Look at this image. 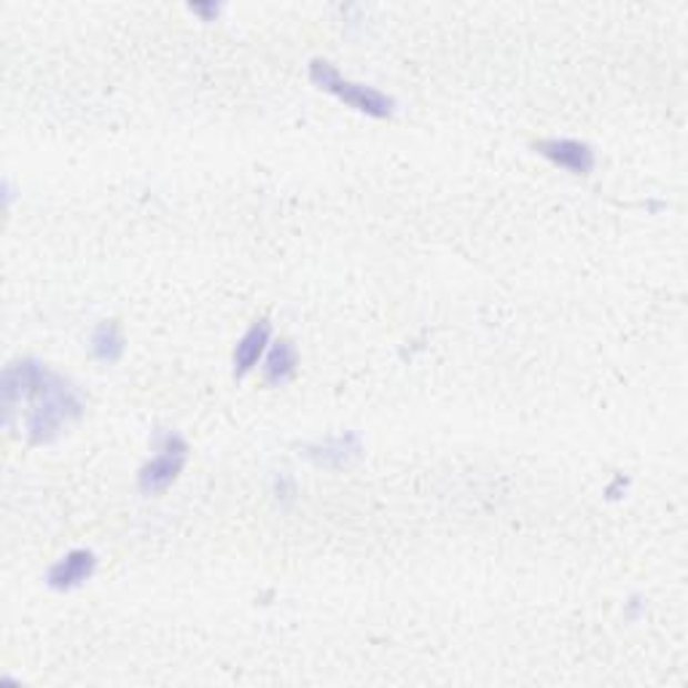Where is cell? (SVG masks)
I'll return each mask as SVG.
<instances>
[{
    "mask_svg": "<svg viewBox=\"0 0 688 688\" xmlns=\"http://www.w3.org/2000/svg\"><path fill=\"white\" fill-rule=\"evenodd\" d=\"M310 79L312 84L321 87L323 92L334 94L344 105L355 108L358 113H366L372 119H391L396 113V100L387 98L380 89L358 84V81L342 79V73L331 65L328 60H312L310 62Z\"/></svg>",
    "mask_w": 688,
    "mask_h": 688,
    "instance_id": "cell-2",
    "label": "cell"
},
{
    "mask_svg": "<svg viewBox=\"0 0 688 688\" xmlns=\"http://www.w3.org/2000/svg\"><path fill=\"white\" fill-rule=\"evenodd\" d=\"M272 340V326L270 321H256L245 334L240 336L237 347H234V377L242 380L259 366V361L264 358L266 350H270Z\"/></svg>",
    "mask_w": 688,
    "mask_h": 688,
    "instance_id": "cell-7",
    "label": "cell"
},
{
    "mask_svg": "<svg viewBox=\"0 0 688 688\" xmlns=\"http://www.w3.org/2000/svg\"><path fill=\"white\" fill-rule=\"evenodd\" d=\"M299 368V353L291 340H277L266 350L264 358V382L272 387H283L296 377Z\"/></svg>",
    "mask_w": 688,
    "mask_h": 688,
    "instance_id": "cell-8",
    "label": "cell"
},
{
    "mask_svg": "<svg viewBox=\"0 0 688 688\" xmlns=\"http://www.w3.org/2000/svg\"><path fill=\"white\" fill-rule=\"evenodd\" d=\"M30 409L24 417V433L36 447L52 444L84 414V398L73 385L60 374L47 372L38 391L30 396Z\"/></svg>",
    "mask_w": 688,
    "mask_h": 688,
    "instance_id": "cell-1",
    "label": "cell"
},
{
    "mask_svg": "<svg viewBox=\"0 0 688 688\" xmlns=\"http://www.w3.org/2000/svg\"><path fill=\"white\" fill-rule=\"evenodd\" d=\"M186 461H189L186 438L178 436V433H168V436H162V442H159V452L143 465V468H140V474H138L140 493H145V495L164 493V489L172 487L178 476H181Z\"/></svg>",
    "mask_w": 688,
    "mask_h": 688,
    "instance_id": "cell-3",
    "label": "cell"
},
{
    "mask_svg": "<svg viewBox=\"0 0 688 688\" xmlns=\"http://www.w3.org/2000/svg\"><path fill=\"white\" fill-rule=\"evenodd\" d=\"M94 568H98V557H94V552L73 549V552H68L62 559H57L52 568H49L47 584L52 586L54 591H70V589H75V586L87 584L89 578L94 576Z\"/></svg>",
    "mask_w": 688,
    "mask_h": 688,
    "instance_id": "cell-6",
    "label": "cell"
},
{
    "mask_svg": "<svg viewBox=\"0 0 688 688\" xmlns=\"http://www.w3.org/2000/svg\"><path fill=\"white\" fill-rule=\"evenodd\" d=\"M535 151L540 156L549 159L554 168L568 170L573 175H591L595 170L597 156L595 149L584 140H573V138H544L535 143Z\"/></svg>",
    "mask_w": 688,
    "mask_h": 688,
    "instance_id": "cell-4",
    "label": "cell"
},
{
    "mask_svg": "<svg viewBox=\"0 0 688 688\" xmlns=\"http://www.w3.org/2000/svg\"><path fill=\"white\" fill-rule=\"evenodd\" d=\"M304 455H307L315 465H321V468L342 471L350 468L355 461H361L363 444L355 433H340V436H328L323 438V442L312 444Z\"/></svg>",
    "mask_w": 688,
    "mask_h": 688,
    "instance_id": "cell-5",
    "label": "cell"
},
{
    "mask_svg": "<svg viewBox=\"0 0 688 688\" xmlns=\"http://www.w3.org/2000/svg\"><path fill=\"white\" fill-rule=\"evenodd\" d=\"M191 11H196V14H219V6H191Z\"/></svg>",
    "mask_w": 688,
    "mask_h": 688,
    "instance_id": "cell-10",
    "label": "cell"
},
{
    "mask_svg": "<svg viewBox=\"0 0 688 688\" xmlns=\"http://www.w3.org/2000/svg\"><path fill=\"white\" fill-rule=\"evenodd\" d=\"M124 350H127V340H124V334H121V326L117 321H105L94 328L92 355L100 363L113 366V363H119L121 358H124Z\"/></svg>",
    "mask_w": 688,
    "mask_h": 688,
    "instance_id": "cell-9",
    "label": "cell"
}]
</instances>
